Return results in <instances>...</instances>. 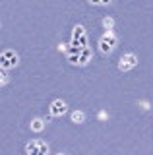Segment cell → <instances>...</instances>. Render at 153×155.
<instances>
[{
  "instance_id": "1",
  "label": "cell",
  "mask_w": 153,
  "mask_h": 155,
  "mask_svg": "<svg viewBox=\"0 0 153 155\" xmlns=\"http://www.w3.org/2000/svg\"><path fill=\"white\" fill-rule=\"evenodd\" d=\"M66 58H68L70 64H76V66H85L89 60H91V48L89 47H83V48H78L74 45H66Z\"/></svg>"
},
{
  "instance_id": "2",
  "label": "cell",
  "mask_w": 153,
  "mask_h": 155,
  "mask_svg": "<svg viewBox=\"0 0 153 155\" xmlns=\"http://www.w3.org/2000/svg\"><path fill=\"white\" fill-rule=\"evenodd\" d=\"M116 43H118V39L116 35H114V31L112 29H107V33H103L101 37H99V43H97V47H99V52L101 54H111V52L114 51V47H116Z\"/></svg>"
},
{
  "instance_id": "3",
  "label": "cell",
  "mask_w": 153,
  "mask_h": 155,
  "mask_svg": "<svg viewBox=\"0 0 153 155\" xmlns=\"http://www.w3.org/2000/svg\"><path fill=\"white\" fill-rule=\"evenodd\" d=\"M18 62H20V56H18L16 51L6 48V51L0 52V68H4V70H12V68L18 66Z\"/></svg>"
},
{
  "instance_id": "4",
  "label": "cell",
  "mask_w": 153,
  "mask_h": 155,
  "mask_svg": "<svg viewBox=\"0 0 153 155\" xmlns=\"http://www.w3.org/2000/svg\"><path fill=\"white\" fill-rule=\"evenodd\" d=\"M70 45L78 47V48H83V47H89V39H87V31H85L83 25H76L74 31H72V43Z\"/></svg>"
},
{
  "instance_id": "5",
  "label": "cell",
  "mask_w": 153,
  "mask_h": 155,
  "mask_svg": "<svg viewBox=\"0 0 153 155\" xmlns=\"http://www.w3.org/2000/svg\"><path fill=\"white\" fill-rule=\"evenodd\" d=\"M23 151L27 155H47L49 153V143L43 142V140H31V142L25 143Z\"/></svg>"
},
{
  "instance_id": "6",
  "label": "cell",
  "mask_w": 153,
  "mask_h": 155,
  "mask_svg": "<svg viewBox=\"0 0 153 155\" xmlns=\"http://www.w3.org/2000/svg\"><path fill=\"white\" fill-rule=\"evenodd\" d=\"M138 66V56L134 52H128V54H122L120 60H118V70L120 72H128L132 68Z\"/></svg>"
},
{
  "instance_id": "7",
  "label": "cell",
  "mask_w": 153,
  "mask_h": 155,
  "mask_svg": "<svg viewBox=\"0 0 153 155\" xmlns=\"http://www.w3.org/2000/svg\"><path fill=\"white\" fill-rule=\"evenodd\" d=\"M66 110H68V105H66V101H62V99H54L50 103V107H49V113H50V116H54V118L64 116Z\"/></svg>"
},
{
  "instance_id": "8",
  "label": "cell",
  "mask_w": 153,
  "mask_h": 155,
  "mask_svg": "<svg viewBox=\"0 0 153 155\" xmlns=\"http://www.w3.org/2000/svg\"><path fill=\"white\" fill-rule=\"evenodd\" d=\"M29 128L33 130V132H43V130H45V120H43V118H33L31 124H29Z\"/></svg>"
},
{
  "instance_id": "9",
  "label": "cell",
  "mask_w": 153,
  "mask_h": 155,
  "mask_svg": "<svg viewBox=\"0 0 153 155\" xmlns=\"http://www.w3.org/2000/svg\"><path fill=\"white\" fill-rule=\"evenodd\" d=\"M72 122L74 124H83L85 122V113L83 110H74V113H72Z\"/></svg>"
},
{
  "instance_id": "10",
  "label": "cell",
  "mask_w": 153,
  "mask_h": 155,
  "mask_svg": "<svg viewBox=\"0 0 153 155\" xmlns=\"http://www.w3.org/2000/svg\"><path fill=\"white\" fill-rule=\"evenodd\" d=\"M112 25H114V19H112L111 16L103 18V27H105V29H112Z\"/></svg>"
},
{
  "instance_id": "11",
  "label": "cell",
  "mask_w": 153,
  "mask_h": 155,
  "mask_svg": "<svg viewBox=\"0 0 153 155\" xmlns=\"http://www.w3.org/2000/svg\"><path fill=\"white\" fill-rule=\"evenodd\" d=\"M8 81V76H6V70L4 68H0V85H4Z\"/></svg>"
},
{
  "instance_id": "12",
  "label": "cell",
  "mask_w": 153,
  "mask_h": 155,
  "mask_svg": "<svg viewBox=\"0 0 153 155\" xmlns=\"http://www.w3.org/2000/svg\"><path fill=\"white\" fill-rule=\"evenodd\" d=\"M89 2L95 6H107V4H111V0H89Z\"/></svg>"
}]
</instances>
